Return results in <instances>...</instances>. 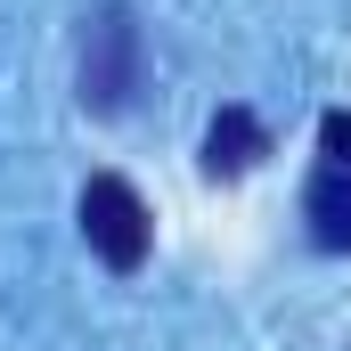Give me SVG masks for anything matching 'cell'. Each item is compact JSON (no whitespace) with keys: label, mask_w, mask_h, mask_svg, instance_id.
<instances>
[{"label":"cell","mask_w":351,"mask_h":351,"mask_svg":"<svg viewBox=\"0 0 351 351\" xmlns=\"http://www.w3.org/2000/svg\"><path fill=\"white\" fill-rule=\"evenodd\" d=\"M82 237H90V254L106 269H131L147 262V245H156V213H147V196L131 188L123 172H90L82 188Z\"/></svg>","instance_id":"obj_1"},{"label":"cell","mask_w":351,"mask_h":351,"mask_svg":"<svg viewBox=\"0 0 351 351\" xmlns=\"http://www.w3.org/2000/svg\"><path fill=\"white\" fill-rule=\"evenodd\" d=\"M319 156H327V164H351V106H335V114L319 123Z\"/></svg>","instance_id":"obj_5"},{"label":"cell","mask_w":351,"mask_h":351,"mask_svg":"<svg viewBox=\"0 0 351 351\" xmlns=\"http://www.w3.org/2000/svg\"><path fill=\"white\" fill-rule=\"evenodd\" d=\"M302 221L327 254H351V164H319L302 188Z\"/></svg>","instance_id":"obj_4"},{"label":"cell","mask_w":351,"mask_h":351,"mask_svg":"<svg viewBox=\"0 0 351 351\" xmlns=\"http://www.w3.org/2000/svg\"><path fill=\"white\" fill-rule=\"evenodd\" d=\"M262 156H269V131L245 114V106H221L213 131H204V172H213V180H245Z\"/></svg>","instance_id":"obj_3"},{"label":"cell","mask_w":351,"mask_h":351,"mask_svg":"<svg viewBox=\"0 0 351 351\" xmlns=\"http://www.w3.org/2000/svg\"><path fill=\"white\" fill-rule=\"evenodd\" d=\"M139 90V25L131 8H90L82 16V106L90 114H123Z\"/></svg>","instance_id":"obj_2"}]
</instances>
